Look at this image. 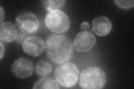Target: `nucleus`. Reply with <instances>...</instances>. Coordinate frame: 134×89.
<instances>
[{"label": "nucleus", "instance_id": "nucleus-13", "mask_svg": "<svg viewBox=\"0 0 134 89\" xmlns=\"http://www.w3.org/2000/svg\"><path fill=\"white\" fill-rule=\"evenodd\" d=\"M65 1L64 0H48L43 2V5L47 11L51 12L53 11L58 10L63 7Z\"/></svg>", "mask_w": 134, "mask_h": 89}, {"label": "nucleus", "instance_id": "nucleus-7", "mask_svg": "<svg viewBox=\"0 0 134 89\" xmlns=\"http://www.w3.org/2000/svg\"><path fill=\"white\" fill-rule=\"evenodd\" d=\"M34 70L32 62L25 57H20L14 61L11 67V71L16 78L27 79L32 75Z\"/></svg>", "mask_w": 134, "mask_h": 89}, {"label": "nucleus", "instance_id": "nucleus-18", "mask_svg": "<svg viewBox=\"0 0 134 89\" xmlns=\"http://www.w3.org/2000/svg\"><path fill=\"white\" fill-rule=\"evenodd\" d=\"M0 9H1V23L2 24L3 19H4V17H5V16H4L5 14H4V11H3V10L2 7H0Z\"/></svg>", "mask_w": 134, "mask_h": 89}, {"label": "nucleus", "instance_id": "nucleus-9", "mask_svg": "<svg viewBox=\"0 0 134 89\" xmlns=\"http://www.w3.org/2000/svg\"><path fill=\"white\" fill-rule=\"evenodd\" d=\"M111 21L105 16H99L92 21V29L96 35L104 36L108 35L111 30Z\"/></svg>", "mask_w": 134, "mask_h": 89}, {"label": "nucleus", "instance_id": "nucleus-5", "mask_svg": "<svg viewBox=\"0 0 134 89\" xmlns=\"http://www.w3.org/2000/svg\"><path fill=\"white\" fill-rule=\"evenodd\" d=\"M17 27L21 32L26 35H32L38 31L40 22L37 17L31 12H24L16 19Z\"/></svg>", "mask_w": 134, "mask_h": 89}, {"label": "nucleus", "instance_id": "nucleus-8", "mask_svg": "<svg viewBox=\"0 0 134 89\" xmlns=\"http://www.w3.org/2000/svg\"><path fill=\"white\" fill-rule=\"evenodd\" d=\"M96 39L91 32L83 31L78 33L74 40V46L77 51L85 53L90 51L96 44Z\"/></svg>", "mask_w": 134, "mask_h": 89}, {"label": "nucleus", "instance_id": "nucleus-12", "mask_svg": "<svg viewBox=\"0 0 134 89\" xmlns=\"http://www.w3.org/2000/svg\"><path fill=\"white\" fill-rule=\"evenodd\" d=\"M35 71L37 76L46 77L52 73V66L49 62L44 60H40L36 63Z\"/></svg>", "mask_w": 134, "mask_h": 89}, {"label": "nucleus", "instance_id": "nucleus-15", "mask_svg": "<svg viewBox=\"0 0 134 89\" xmlns=\"http://www.w3.org/2000/svg\"><path fill=\"white\" fill-rule=\"evenodd\" d=\"M26 37V35L24 33L20 32L18 35V36L16 37V42L19 44H21L25 40Z\"/></svg>", "mask_w": 134, "mask_h": 89}, {"label": "nucleus", "instance_id": "nucleus-16", "mask_svg": "<svg viewBox=\"0 0 134 89\" xmlns=\"http://www.w3.org/2000/svg\"><path fill=\"white\" fill-rule=\"evenodd\" d=\"M90 23L86 21V22H83L81 24V28L82 31H86L88 29H90Z\"/></svg>", "mask_w": 134, "mask_h": 89}, {"label": "nucleus", "instance_id": "nucleus-3", "mask_svg": "<svg viewBox=\"0 0 134 89\" xmlns=\"http://www.w3.org/2000/svg\"><path fill=\"white\" fill-rule=\"evenodd\" d=\"M79 75L77 66L70 62H64L58 66L55 71V78L61 85L72 87L76 85Z\"/></svg>", "mask_w": 134, "mask_h": 89}, {"label": "nucleus", "instance_id": "nucleus-2", "mask_svg": "<svg viewBox=\"0 0 134 89\" xmlns=\"http://www.w3.org/2000/svg\"><path fill=\"white\" fill-rule=\"evenodd\" d=\"M106 76L103 70L96 66L88 67L82 71L79 84L82 88L100 89L106 85Z\"/></svg>", "mask_w": 134, "mask_h": 89}, {"label": "nucleus", "instance_id": "nucleus-11", "mask_svg": "<svg viewBox=\"0 0 134 89\" xmlns=\"http://www.w3.org/2000/svg\"><path fill=\"white\" fill-rule=\"evenodd\" d=\"M60 85L57 80L52 77H44L36 82L33 88H59Z\"/></svg>", "mask_w": 134, "mask_h": 89}, {"label": "nucleus", "instance_id": "nucleus-14", "mask_svg": "<svg viewBox=\"0 0 134 89\" xmlns=\"http://www.w3.org/2000/svg\"><path fill=\"white\" fill-rule=\"evenodd\" d=\"M117 5L120 7L124 8V9H128L133 6V1H115Z\"/></svg>", "mask_w": 134, "mask_h": 89}, {"label": "nucleus", "instance_id": "nucleus-4", "mask_svg": "<svg viewBox=\"0 0 134 89\" xmlns=\"http://www.w3.org/2000/svg\"><path fill=\"white\" fill-rule=\"evenodd\" d=\"M45 21L49 30L57 34L67 32L70 26L69 17L59 10L49 12L45 17Z\"/></svg>", "mask_w": 134, "mask_h": 89}, {"label": "nucleus", "instance_id": "nucleus-6", "mask_svg": "<svg viewBox=\"0 0 134 89\" xmlns=\"http://www.w3.org/2000/svg\"><path fill=\"white\" fill-rule=\"evenodd\" d=\"M46 48L44 40L39 36H32L25 39L23 42L24 52L31 56L37 57L43 54Z\"/></svg>", "mask_w": 134, "mask_h": 89}, {"label": "nucleus", "instance_id": "nucleus-10", "mask_svg": "<svg viewBox=\"0 0 134 89\" xmlns=\"http://www.w3.org/2000/svg\"><path fill=\"white\" fill-rule=\"evenodd\" d=\"M18 36V29L11 22L2 23L0 26V40L5 43L14 41Z\"/></svg>", "mask_w": 134, "mask_h": 89}, {"label": "nucleus", "instance_id": "nucleus-17", "mask_svg": "<svg viewBox=\"0 0 134 89\" xmlns=\"http://www.w3.org/2000/svg\"><path fill=\"white\" fill-rule=\"evenodd\" d=\"M0 46H1V58H1V60L3 57L4 54H5V47H4V46H3L2 42H0Z\"/></svg>", "mask_w": 134, "mask_h": 89}, {"label": "nucleus", "instance_id": "nucleus-1", "mask_svg": "<svg viewBox=\"0 0 134 89\" xmlns=\"http://www.w3.org/2000/svg\"><path fill=\"white\" fill-rule=\"evenodd\" d=\"M46 50L49 60L57 64L68 61L74 53L72 42L65 36L59 34H52L48 37Z\"/></svg>", "mask_w": 134, "mask_h": 89}]
</instances>
